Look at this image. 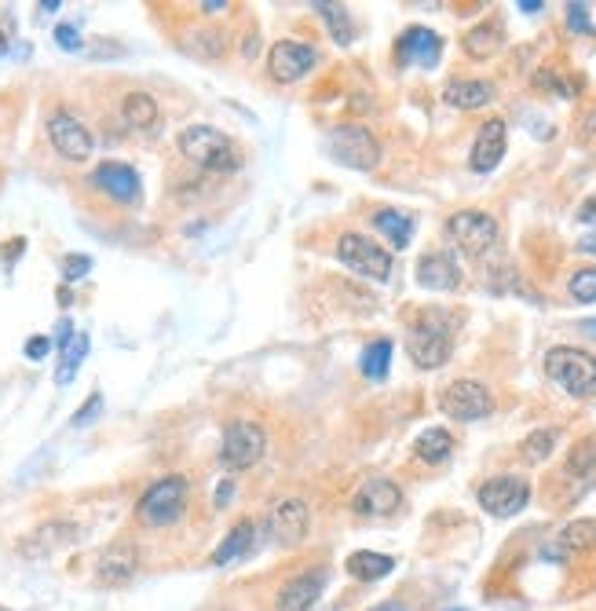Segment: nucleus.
Returning <instances> with one entry per match:
<instances>
[{"instance_id":"nucleus-1","label":"nucleus","mask_w":596,"mask_h":611,"mask_svg":"<svg viewBox=\"0 0 596 611\" xmlns=\"http://www.w3.org/2000/svg\"><path fill=\"white\" fill-rule=\"evenodd\" d=\"M454 330L458 315L447 308H425L417 311L410 330H406V352L421 370H439L454 355Z\"/></svg>"},{"instance_id":"nucleus-2","label":"nucleus","mask_w":596,"mask_h":611,"mask_svg":"<svg viewBox=\"0 0 596 611\" xmlns=\"http://www.w3.org/2000/svg\"><path fill=\"white\" fill-rule=\"evenodd\" d=\"M176 147H180V154L191 161L194 169L202 172H235L242 165L235 140L227 132L213 129V125H187L180 132Z\"/></svg>"},{"instance_id":"nucleus-3","label":"nucleus","mask_w":596,"mask_h":611,"mask_svg":"<svg viewBox=\"0 0 596 611\" xmlns=\"http://www.w3.org/2000/svg\"><path fill=\"white\" fill-rule=\"evenodd\" d=\"M545 374L564 388L567 396L586 399L596 392V355H589L586 348H575V344H556L545 352Z\"/></svg>"},{"instance_id":"nucleus-4","label":"nucleus","mask_w":596,"mask_h":611,"mask_svg":"<svg viewBox=\"0 0 596 611\" xmlns=\"http://www.w3.org/2000/svg\"><path fill=\"white\" fill-rule=\"evenodd\" d=\"M326 154L337 165L355 172H370L381 165V143L366 125H337L326 132Z\"/></svg>"},{"instance_id":"nucleus-5","label":"nucleus","mask_w":596,"mask_h":611,"mask_svg":"<svg viewBox=\"0 0 596 611\" xmlns=\"http://www.w3.org/2000/svg\"><path fill=\"white\" fill-rule=\"evenodd\" d=\"M183 509H187V480L183 476H161L158 483H150L143 491L136 516L147 527H169L180 520Z\"/></svg>"},{"instance_id":"nucleus-6","label":"nucleus","mask_w":596,"mask_h":611,"mask_svg":"<svg viewBox=\"0 0 596 611\" xmlns=\"http://www.w3.org/2000/svg\"><path fill=\"white\" fill-rule=\"evenodd\" d=\"M337 260H341L348 271H355V275L373 279V282H388L395 271L392 253H388L384 246H377L373 238L355 235V231H348V235L337 238Z\"/></svg>"},{"instance_id":"nucleus-7","label":"nucleus","mask_w":596,"mask_h":611,"mask_svg":"<svg viewBox=\"0 0 596 611\" xmlns=\"http://www.w3.org/2000/svg\"><path fill=\"white\" fill-rule=\"evenodd\" d=\"M264 454H267V432L260 421L235 418L224 429V440H220V461H224L231 472L253 469Z\"/></svg>"},{"instance_id":"nucleus-8","label":"nucleus","mask_w":596,"mask_h":611,"mask_svg":"<svg viewBox=\"0 0 596 611\" xmlns=\"http://www.w3.org/2000/svg\"><path fill=\"white\" fill-rule=\"evenodd\" d=\"M498 220L483 209H461L447 220V238L465 257H483L498 246Z\"/></svg>"},{"instance_id":"nucleus-9","label":"nucleus","mask_w":596,"mask_h":611,"mask_svg":"<svg viewBox=\"0 0 596 611\" xmlns=\"http://www.w3.org/2000/svg\"><path fill=\"white\" fill-rule=\"evenodd\" d=\"M476 502L483 505V513L498 516V520H509V516L527 509V502H531V483L523 480V476H516V472L490 476L487 483H479Z\"/></svg>"},{"instance_id":"nucleus-10","label":"nucleus","mask_w":596,"mask_h":611,"mask_svg":"<svg viewBox=\"0 0 596 611\" xmlns=\"http://www.w3.org/2000/svg\"><path fill=\"white\" fill-rule=\"evenodd\" d=\"M439 410L454 421H479L494 410V396H490L487 385H479L472 377H461V381H450L439 392Z\"/></svg>"},{"instance_id":"nucleus-11","label":"nucleus","mask_w":596,"mask_h":611,"mask_svg":"<svg viewBox=\"0 0 596 611\" xmlns=\"http://www.w3.org/2000/svg\"><path fill=\"white\" fill-rule=\"evenodd\" d=\"M315 63H319V52L311 44H300V41H278L267 52V74L275 77L278 85H297V81H304L315 70Z\"/></svg>"},{"instance_id":"nucleus-12","label":"nucleus","mask_w":596,"mask_h":611,"mask_svg":"<svg viewBox=\"0 0 596 611\" xmlns=\"http://www.w3.org/2000/svg\"><path fill=\"white\" fill-rule=\"evenodd\" d=\"M308 527H311V509L304 498H282L267 513V531H271V538L282 549L300 546L308 538Z\"/></svg>"},{"instance_id":"nucleus-13","label":"nucleus","mask_w":596,"mask_h":611,"mask_svg":"<svg viewBox=\"0 0 596 611\" xmlns=\"http://www.w3.org/2000/svg\"><path fill=\"white\" fill-rule=\"evenodd\" d=\"M48 140H52L55 154L66 161H88L92 151H96V140H92L88 125H81L66 110H55L52 118H48Z\"/></svg>"},{"instance_id":"nucleus-14","label":"nucleus","mask_w":596,"mask_h":611,"mask_svg":"<svg viewBox=\"0 0 596 611\" xmlns=\"http://www.w3.org/2000/svg\"><path fill=\"white\" fill-rule=\"evenodd\" d=\"M399 505H403V491H399V483H392L388 476H370V480H362V487L352 494V513L370 516V520L399 513Z\"/></svg>"},{"instance_id":"nucleus-15","label":"nucleus","mask_w":596,"mask_h":611,"mask_svg":"<svg viewBox=\"0 0 596 611\" xmlns=\"http://www.w3.org/2000/svg\"><path fill=\"white\" fill-rule=\"evenodd\" d=\"M505 147H509V125L501 118L483 121V129L476 132V143H472L469 151V169L479 172V176L494 172L501 165V158H505Z\"/></svg>"},{"instance_id":"nucleus-16","label":"nucleus","mask_w":596,"mask_h":611,"mask_svg":"<svg viewBox=\"0 0 596 611\" xmlns=\"http://www.w3.org/2000/svg\"><path fill=\"white\" fill-rule=\"evenodd\" d=\"M326 582H330V571H326V568L300 571V575H293L289 582H282L275 611H311L315 604H319L322 590H326Z\"/></svg>"},{"instance_id":"nucleus-17","label":"nucleus","mask_w":596,"mask_h":611,"mask_svg":"<svg viewBox=\"0 0 596 611\" xmlns=\"http://www.w3.org/2000/svg\"><path fill=\"white\" fill-rule=\"evenodd\" d=\"M439 55H443V37L436 30H428V26H410V30H403L399 44H395V59L403 66H425V70H432L439 63Z\"/></svg>"},{"instance_id":"nucleus-18","label":"nucleus","mask_w":596,"mask_h":611,"mask_svg":"<svg viewBox=\"0 0 596 611\" xmlns=\"http://www.w3.org/2000/svg\"><path fill=\"white\" fill-rule=\"evenodd\" d=\"M136 571H139V549L132 542H114L96 560L99 586H125V582L136 579Z\"/></svg>"},{"instance_id":"nucleus-19","label":"nucleus","mask_w":596,"mask_h":611,"mask_svg":"<svg viewBox=\"0 0 596 611\" xmlns=\"http://www.w3.org/2000/svg\"><path fill=\"white\" fill-rule=\"evenodd\" d=\"M88 183L99 187L103 194H110L114 202H136L139 198V172L132 165H125V161H103V165H96Z\"/></svg>"},{"instance_id":"nucleus-20","label":"nucleus","mask_w":596,"mask_h":611,"mask_svg":"<svg viewBox=\"0 0 596 611\" xmlns=\"http://www.w3.org/2000/svg\"><path fill=\"white\" fill-rule=\"evenodd\" d=\"M417 286H425L432 293H450L461 286V268L458 260L436 249V253H425V257L417 260Z\"/></svg>"},{"instance_id":"nucleus-21","label":"nucleus","mask_w":596,"mask_h":611,"mask_svg":"<svg viewBox=\"0 0 596 611\" xmlns=\"http://www.w3.org/2000/svg\"><path fill=\"white\" fill-rule=\"evenodd\" d=\"M74 542H77V527L70 524V520H48V524H41L26 542H22V557H30V560L52 557V553L74 546Z\"/></svg>"},{"instance_id":"nucleus-22","label":"nucleus","mask_w":596,"mask_h":611,"mask_svg":"<svg viewBox=\"0 0 596 611\" xmlns=\"http://www.w3.org/2000/svg\"><path fill=\"white\" fill-rule=\"evenodd\" d=\"M596 546V520H571L560 535L542 549V557L549 560H571L582 549Z\"/></svg>"},{"instance_id":"nucleus-23","label":"nucleus","mask_w":596,"mask_h":611,"mask_svg":"<svg viewBox=\"0 0 596 611\" xmlns=\"http://www.w3.org/2000/svg\"><path fill=\"white\" fill-rule=\"evenodd\" d=\"M494 96H498V88L490 85V81H479V77H458V81H450L443 88V99L454 110H479L494 103Z\"/></svg>"},{"instance_id":"nucleus-24","label":"nucleus","mask_w":596,"mask_h":611,"mask_svg":"<svg viewBox=\"0 0 596 611\" xmlns=\"http://www.w3.org/2000/svg\"><path fill=\"white\" fill-rule=\"evenodd\" d=\"M256 520H238L235 527H231V535L220 542V549L213 553V564L216 568H224V564H235V560H242L249 549L256 546Z\"/></svg>"},{"instance_id":"nucleus-25","label":"nucleus","mask_w":596,"mask_h":611,"mask_svg":"<svg viewBox=\"0 0 596 611\" xmlns=\"http://www.w3.org/2000/svg\"><path fill=\"white\" fill-rule=\"evenodd\" d=\"M344 568H348V575L359 582H377L384 579V575H392L395 571V560L388 557V553H373V549H355L352 557L344 560Z\"/></svg>"},{"instance_id":"nucleus-26","label":"nucleus","mask_w":596,"mask_h":611,"mask_svg":"<svg viewBox=\"0 0 596 611\" xmlns=\"http://www.w3.org/2000/svg\"><path fill=\"white\" fill-rule=\"evenodd\" d=\"M373 227L392 242V249H406L410 238H414V216L399 213V209H377L373 213Z\"/></svg>"},{"instance_id":"nucleus-27","label":"nucleus","mask_w":596,"mask_h":611,"mask_svg":"<svg viewBox=\"0 0 596 611\" xmlns=\"http://www.w3.org/2000/svg\"><path fill=\"white\" fill-rule=\"evenodd\" d=\"M501 44H505V30H501V22H494V19L479 22V26H472V30L465 33V52H469L472 59H490V55H498Z\"/></svg>"},{"instance_id":"nucleus-28","label":"nucleus","mask_w":596,"mask_h":611,"mask_svg":"<svg viewBox=\"0 0 596 611\" xmlns=\"http://www.w3.org/2000/svg\"><path fill=\"white\" fill-rule=\"evenodd\" d=\"M414 454L425 461V465H443V461L454 454V436H450L447 429L432 425V429H425L414 440Z\"/></svg>"},{"instance_id":"nucleus-29","label":"nucleus","mask_w":596,"mask_h":611,"mask_svg":"<svg viewBox=\"0 0 596 611\" xmlns=\"http://www.w3.org/2000/svg\"><path fill=\"white\" fill-rule=\"evenodd\" d=\"M121 118H125L128 129H154L158 125V103H154V96H147V92H128L125 99H121Z\"/></svg>"},{"instance_id":"nucleus-30","label":"nucleus","mask_w":596,"mask_h":611,"mask_svg":"<svg viewBox=\"0 0 596 611\" xmlns=\"http://www.w3.org/2000/svg\"><path fill=\"white\" fill-rule=\"evenodd\" d=\"M362 374L370 377V381H384L388 377V370H392V341L388 337H381V341H370L366 348H362Z\"/></svg>"},{"instance_id":"nucleus-31","label":"nucleus","mask_w":596,"mask_h":611,"mask_svg":"<svg viewBox=\"0 0 596 611\" xmlns=\"http://www.w3.org/2000/svg\"><path fill=\"white\" fill-rule=\"evenodd\" d=\"M564 476L567 480H582V483H589L596 476V440L593 436L582 443H575V451L567 454Z\"/></svg>"},{"instance_id":"nucleus-32","label":"nucleus","mask_w":596,"mask_h":611,"mask_svg":"<svg viewBox=\"0 0 596 611\" xmlns=\"http://www.w3.org/2000/svg\"><path fill=\"white\" fill-rule=\"evenodd\" d=\"M85 355H88V337L85 333H77L74 341L63 348V363H59V370H55V385L59 388L70 385V381L77 377V370H81V363H85Z\"/></svg>"},{"instance_id":"nucleus-33","label":"nucleus","mask_w":596,"mask_h":611,"mask_svg":"<svg viewBox=\"0 0 596 611\" xmlns=\"http://www.w3.org/2000/svg\"><path fill=\"white\" fill-rule=\"evenodd\" d=\"M315 11H319L322 19L330 22V33L337 44H352L355 37V26H352V15L344 11V4H330V0H319L315 4Z\"/></svg>"},{"instance_id":"nucleus-34","label":"nucleus","mask_w":596,"mask_h":611,"mask_svg":"<svg viewBox=\"0 0 596 611\" xmlns=\"http://www.w3.org/2000/svg\"><path fill=\"white\" fill-rule=\"evenodd\" d=\"M553 447H556V432L553 429H538L520 443V454L531 461V465H538V461H545L549 454H553Z\"/></svg>"},{"instance_id":"nucleus-35","label":"nucleus","mask_w":596,"mask_h":611,"mask_svg":"<svg viewBox=\"0 0 596 611\" xmlns=\"http://www.w3.org/2000/svg\"><path fill=\"white\" fill-rule=\"evenodd\" d=\"M567 293H571V301H578V304H593L596 301V264L593 268L575 271V275L567 279Z\"/></svg>"},{"instance_id":"nucleus-36","label":"nucleus","mask_w":596,"mask_h":611,"mask_svg":"<svg viewBox=\"0 0 596 611\" xmlns=\"http://www.w3.org/2000/svg\"><path fill=\"white\" fill-rule=\"evenodd\" d=\"M191 48H194L198 55H205V59H220V55L227 52V41H224V33L202 30V33H194Z\"/></svg>"},{"instance_id":"nucleus-37","label":"nucleus","mask_w":596,"mask_h":611,"mask_svg":"<svg viewBox=\"0 0 596 611\" xmlns=\"http://www.w3.org/2000/svg\"><path fill=\"white\" fill-rule=\"evenodd\" d=\"M88 271H92V257H85V253H70V257H63V279L66 282L85 279Z\"/></svg>"},{"instance_id":"nucleus-38","label":"nucleus","mask_w":596,"mask_h":611,"mask_svg":"<svg viewBox=\"0 0 596 611\" xmlns=\"http://www.w3.org/2000/svg\"><path fill=\"white\" fill-rule=\"evenodd\" d=\"M99 410H103V396H99V392H92V396L85 399V407L74 414V421H70V425H74V429H85V425H92V421L99 418Z\"/></svg>"},{"instance_id":"nucleus-39","label":"nucleus","mask_w":596,"mask_h":611,"mask_svg":"<svg viewBox=\"0 0 596 611\" xmlns=\"http://www.w3.org/2000/svg\"><path fill=\"white\" fill-rule=\"evenodd\" d=\"M55 44H59L63 52H77V48H81V33H77V26H70V22L55 26Z\"/></svg>"},{"instance_id":"nucleus-40","label":"nucleus","mask_w":596,"mask_h":611,"mask_svg":"<svg viewBox=\"0 0 596 611\" xmlns=\"http://www.w3.org/2000/svg\"><path fill=\"white\" fill-rule=\"evenodd\" d=\"M22 352H26V359H33V363H41L44 355L52 352V337H44V333H41V337H30Z\"/></svg>"},{"instance_id":"nucleus-41","label":"nucleus","mask_w":596,"mask_h":611,"mask_svg":"<svg viewBox=\"0 0 596 611\" xmlns=\"http://www.w3.org/2000/svg\"><path fill=\"white\" fill-rule=\"evenodd\" d=\"M567 26L575 33H589V15L586 4H567Z\"/></svg>"},{"instance_id":"nucleus-42","label":"nucleus","mask_w":596,"mask_h":611,"mask_svg":"<svg viewBox=\"0 0 596 611\" xmlns=\"http://www.w3.org/2000/svg\"><path fill=\"white\" fill-rule=\"evenodd\" d=\"M534 85H549V88H556V92H560V96H564V99L575 96V85H567L564 77H553V74H538V77H534Z\"/></svg>"},{"instance_id":"nucleus-43","label":"nucleus","mask_w":596,"mask_h":611,"mask_svg":"<svg viewBox=\"0 0 596 611\" xmlns=\"http://www.w3.org/2000/svg\"><path fill=\"white\" fill-rule=\"evenodd\" d=\"M578 220H582V224H593L596 227V194L582 202V209H578Z\"/></svg>"},{"instance_id":"nucleus-44","label":"nucleus","mask_w":596,"mask_h":611,"mask_svg":"<svg viewBox=\"0 0 596 611\" xmlns=\"http://www.w3.org/2000/svg\"><path fill=\"white\" fill-rule=\"evenodd\" d=\"M22 249H26V242H22V238H11V249H4V264H11L15 257H22Z\"/></svg>"},{"instance_id":"nucleus-45","label":"nucleus","mask_w":596,"mask_h":611,"mask_svg":"<svg viewBox=\"0 0 596 611\" xmlns=\"http://www.w3.org/2000/svg\"><path fill=\"white\" fill-rule=\"evenodd\" d=\"M198 8H202L205 15H220V11H224L227 4H224V0H205V4H198Z\"/></svg>"},{"instance_id":"nucleus-46","label":"nucleus","mask_w":596,"mask_h":611,"mask_svg":"<svg viewBox=\"0 0 596 611\" xmlns=\"http://www.w3.org/2000/svg\"><path fill=\"white\" fill-rule=\"evenodd\" d=\"M227 502H231V483H220V491H216V505L224 509Z\"/></svg>"},{"instance_id":"nucleus-47","label":"nucleus","mask_w":596,"mask_h":611,"mask_svg":"<svg viewBox=\"0 0 596 611\" xmlns=\"http://www.w3.org/2000/svg\"><path fill=\"white\" fill-rule=\"evenodd\" d=\"M578 253H593V257H596V235L582 238V242H578Z\"/></svg>"},{"instance_id":"nucleus-48","label":"nucleus","mask_w":596,"mask_h":611,"mask_svg":"<svg viewBox=\"0 0 596 611\" xmlns=\"http://www.w3.org/2000/svg\"><path fill=\"white\" fill-rule=\"evenodd\" d=\"M370 611H410V608H406L403 601H384V604H377V608H370Z\"/></svg>"},{"instance_id":"nucleus-49","label":"nucleus","mask_w":596,"mask_h":611,"mask_svg":"<svg viewBox=\"0 0 596 611\" xmlns=\"http://www.w3.org/2000/svg\"><path fill=\"white\" fill-rule=\"evenodd\" d=\"M516 8H523V11H527V15H534V11H542L545 4H542V0H520Z\"/></svg>"},{"instance_id":"nucleus-50","label":"nucleus","mask_w":596,"mask_h":611,"mask_svg":"<svg viewBox=\"0 0 596 611\" xmlns=\"http://www.w3.org/2000/svg\"><path fill=\"white\" fill-rule=\"evenodd\" d=\"M59 8H63L59 0H44V4H41V11H48V15H52V11H59Z\"/></svg>"},{"instance_id":"nucleus-51","label":"nucleus","mask_w":596,"mask_h":611,"mask_svg":"<svg viewBox=\"0 0 596 611\" xmlns=\"http://www.w3.org/2000/svg\"><path fill=\"white\" fill-rule=\"evenodd\" d=\"M4 52H8V37L0 33V59H4Z\"/></svg>"},{"instance_id":"nucleus-52","label":"nucleus","mask_w":596,"mask_h":611,"mask_svg":"<svg viewBox=\"0 0 596 611\" xmlns=\"http://www.w3.org/2000/svg\"><path fill=\"white\" fill-rule=\"evenodd\" d=\"M582 330H589V333H596V319H586V322H582Z\"/></svg>"},{"instance_id":"nucleus-53","label":"nucleus","mask_w":596,"mask_h":611,"mask_svg":"<svg viewBox=\"0 0 596 611\" xmlns=\"http://www.w3.org/2000/svg\"><path fill=\"white\" fill-rule=\"evenodd\" d=\"M454 611H465V608H454Z\"/></svg>"},{"instance_id":"nucleus-54","label":"nucleus","mask_w":596,"mask_h":611,"mask_svg":"<svg viewBox=\"0 0 596 611\" xmlns=\"http://www.w3.org/2000/svg\"><path fill=\"white\" fill-rule=\"evenodd\" d=\"M0 611H8V608H0Z\"/></svg>"}]
</instances>
